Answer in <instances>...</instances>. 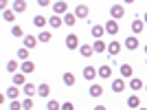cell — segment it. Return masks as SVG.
Listing matches in <instances>:
<instances>
[{
  "label": "cell",
  "mask_w": 147,
  "mask_h": 110,
  "mask_svg": "<svg viewBox=\"0 0 147 110\" xmlns=\"http://www.w3.org/2000/svg\"><path fill=\"white\" fill-rule=\"evenodd\" d=\"M105 53H108V57H110V60H114V57H117V55L121 53V44H119L117 40L108 42V51H105Z\"/></svg>",
  "instance_id": "obj_1"
},
{
  "label": "cell",
  "mask_w": 147,
  "mask_h": 110,
  "mask_svg": "<svg viewBox=\"0 0 147 110\" xmlns=\"http://www.w3.org/2000/svg\"><path fill=\"white\" fill-rule=\"evenodd\" d=\"M81 44H79V35H75V33H68L66 35V49L68 51H75V49H79Z\"/></svg>",
  "instance_id": "obj_2"
},
{
  "label": "cell",
  "mask_w": 147,
  "mask_h": 110,
  "mask_svg": "<svg viewBox=\"0 0 147 110\" xmlns=\"http://www.w3.org/2000/svg\"><path fill=\"white\" fill-rule=\"evenodd\" d=\"M110 16H112V20H121L123 16H125V7L119 5V2H117V5H112L110 7Z\"/></svg>",
  "instance_id": "obj_3"
},
{
  "label": "cell",
  "mask_w": 147,
  "mask_h": 110,
  "mask_svg": "<svg viewBox=\"0 0 147 110\" xmlns=\"http://www.w3.org/2000/svg\"><path fill=\"white\" fill-rule=\"evenodd\" d=\"M53 13H55V16H66V13H68V5L64 2V0L53 2Z\"/></svg>",
  "instance_id": "obj_4"
},
{
  "label": "cell",
  "mask_w": 147,
  "mask_h": 110,
  "mask_svg": "<svg viewBox=\"0 0 147 110\" xmlns=\"http://www.w3.org/2000/svg\"><path fill=\"white\" fill-rule=\"evenodd\" d=\"M75 16H77V20H84V18H88V13H90V9H88V5H84V2H79V5L75 7Z\"/></svg>",
  "instance_id": "obj_5"
},
{
  "label": "cell",
  "mask_w": 147,
  "mask_h": 110,
  "mask_svg": "<svg viewBox=\"0 0 147 110\" xmlns=\"http://www.w3.org/2000/svg\"><path fill=\"white\" fill-rule=\"evenodd\" d=\"M123 46H125L127 51H136L138 46H141V42H138V37L129 35V37H125V42H123Z\"/></svg>",
  "instance_id": "obj_6"
},
{
  "label": "cell",
  "mask_w": 147,
  "mask_h": 110,
  "mask_svg": "<svg viewBox=\"0 0 147 110\" xmlns=\"http://www.w3.org/2000/svg\"><path fill=\"white\" fill-rule=\"evenodd\" d=\"M105 33L112 35V37L119 33V22H117V20H108V22H105Z\"/></svg>",
  "instance_id": "obj_7"
},
{
  "label": "cell",
  "mask_w": 147,
  "mask_h": 110,
  "mask_svg": "<svg viewBox=\"0 0 147 110\" xmlns=\"http://www.w3.org/2000/svg\"><path fill=\"white\" fill-rule=\"evenodd\" d=\"M92 49H94V53H105V51H108V42H105L103 37H101V40H94V42H92Z\"/></svg>",
  "instance_id": "obj_8"
},
{
  "label": "cell",
  "mask_w": 147,
  "mask_h": 110,
  "mask_svg": "<svg viewBox=\"0 0 147 110\" xmlns=\"http://www.w3.org/2000/svg\"><path fill=\"white\" fill-rule=\"evenodd\" d=\"M97 75H99V71L94 66H86V68H84V79L94 81V79H97Z\"/></svg>",
  "instance_id": "obj_9"
},
{
  "label": "cell",
  "mask_w": 147,
  "mask_h": 110,
  "mask_svg": "<svg viewBox=\"0 0 147 110\" xmlns=\"http://www.w3.org/2000/svg\"><path fill=\"white\" fill-rule=\"evenodd\" d=\"M97 71H99V77H101V79H110L112 77V66L110 64H103V66H99Z\"/></svg>",
  "instance_id": "obj_10"
},
{
  "label": "cell",
  "mask_w": 147,
  "mask_h": 110,
  "mask_svg": "<svg viewBox=\"0 0 147 110\" xmlns=\"http://www.w3.org/2000/svg\"><path fill=\"white\" fill-rule=\"evenodd\" d=\"M90 33H92V37H94V40H101V37L105 35V26H101V24H92Z\"/></svg>",
  "instance_id": "obj_11"
},
{
  "label": "cell",
  "mask_w": 147,
  "mask_h": 110,
  "mask_svg": "<svg viewBox=\"0 0 147 110\" xmlns=\"http://www.w3.org/2000/svg\"><path fill=\"white\" fill-rule=\"evenodd\" d=\"M112 90L114 92H123L125 90V79H123V77H114V79H112Z\"/></svg>",
  "instance_id": "obj_12"
},
{
  "label": "cell",
  "mask_w": 147,
  "mask_h": 110,
  "mask_svg": "<svg viewBox=\"0 0 147 110\" xmlns=\"http://www.w3.org/2000/svg\"><path fill=\"white\" fill-rule=\"evenodd\" d=\"M22 92H24V97H33V95H37V86L26 81V84L22 86Z\"/></svg>",
  "instance_id": "obj_13"
},
{
  "label": "cell",
  "mask_w": 147,
  "mask_h": 110,
  "mask_svg": "<svg viewBox=\"0 0 147 110\" xmlns=\"http://www.w3.org/2000/svg\"><path fill=\"white\" fill-rule=\"evenodd\" d=\"M33 71H35V64H33L31 60H26V62H22V64H20V73L29 75V73H33Z\"/></svg>",
  "instance_id": "obj_14"
},
{
  "label": "cell",
  "mask_w": 147,
  "mask_h": 110,
  "mask_svg": "<svg viewBox=\"0 0 147 110\" xmlns=\"http://www.w3.org/2000/svg\"><path fill=\"white\" fill-rule=\"evenodd\" d=\"M119 71H121V77H123V79H132V73H134V68L129 66V64H121V68H119Z\"/></svg>",
  "instance_id": "obj_15"
},
{
  "label": "cell",
  "mask_w": 147,
  "mask_h": 110,
  "mask_svg": "<svg viewBox=\"0 0 147 110\" xmlns=\"http://www.w3.org/2000/svg\"><path fill=\"white\" fill-rule=\"evenodd\" d=\"M5 95H7V97H9V99H18V95H20V86L11 84V86H9V88H7V90H5Z\"/></svg>",
  "instance_id": "obj_16"
},
{
  "label": "cell",
  "mask_w": 147,
  "mask_h": 110,
  "mask_svg": "<svg viewBox=\"0 0 147 110\" xmlns=\"http://www.w3.org/2000/svg\"><path fill=\"white\" fill-rule=\"evenodd\" d=\"M22 42H24V46H26V49H35V46H37V42H40V40H37V37H33V35H24V37H22Z\"/></svg>",
  "instance_id": "obj_17"
},
{
  "label": "cell",
  "mask_w": 147,
  "mask_h": 110,
  "mask_svg": "<svg viewBox=\"0 0 147 110\" xmlns=\"http://www.w3.org/2000/svg\"><path fill=\"white\" fill-rule=\"evenodd\" d=\"M79 53H81V57H92V55H94V49H92V44H81Z\"/></svg>",
  "instance_id": "obj_18"
},
{
  "label": "cell",
  "mask_w": 147,
  "mask_h": 110,
  "mask_svg": "<svg viewBox=\"0 0 147 110\" xmlns=\"http://www.w3.org/2000/svg\"><path fill=\"white\" fill-rule=\"evenodd\" d=\"M16 13H24L26 11V0H13V7H11Z\"/></svg>",
  "instance_id": "obj_19"
},
{
  "label": "cell",
  "mask_w": 147,
  "mask_h": 110,
  "mask_svg": "<svg viewBox=\"0 0 147 110\" xmlns=\"http://www.w3.org/2000/svg\"><path fill=\"white\" fill-rule=\"evenodd\" d=\"M37 95H40L42 99H46V97L51 95V86L46 84V81H44V84H40V86H37Z\"/></svg>",
  "instance_id": "obj_20"
},
{
  "label": "cell",
  "mask_w": 147,
  "mask_h": 110,
  "mask_svg": "<svg viewBox=\"0 0 147 110\" xmlns=\"http://www.w3.org/2000/svg\"><path fill=\"white\" fill-rule=\"evenodd\" d=\"M143 29H145V22H143V20H132V33H134V35L143 33Z\"/></svg>",
  "instance_id": "obj_21"
},
{
  "label": "cell",
  "mask_w": 147,
  "mask_h": 110,
  "mask_svg": "<svg viewBox=\"0 0 147 110\" xmlns=\"http://www.w3.org/2000/svg\"><path fill=\"white\" fill-rule=\"evenodd\" d=\"M2 20L9 22V24H13V22H16V11H13V9H5V11H2Z\"/></svg>",
  "instance_id": "obj_22"
},
{
  "label": "cell",
  "mask_w": 147,
  "mask_h": 110,
  "mask_svg": "<svg viewBox=\"0 0 147 110\" xmlns=\"http://www.w3.org/2000/svg\"><path fill=\"white\" fill-rule=\"evenodd\" d=\"M61 22H64V18H61V16H55V13H53V16L49 18V24L53 26V29H59Z\"/></svg>",
  "instance_id": "obj_23"
},
{
  "label": "cell",
  "mask_w": 147,
  "mask_h": 110,
  "mask_svg": "<svg viewBox=\"0 0 147 110\" xmlns=\"http://www.w3.org/2000/svg\"><path fill=\"white\" fill-rule=\"evenodd\" d=\"M61 81H64V86H75L77 77H75L73 73H64V75H61Z\"/></svg>",
  "instance_id": "obj_24"
},
{
  "label": "cell",
  "mask_w": 147,
  "mask_h": 110,
  "mask_svg": "<svg viewBox=\"0 0 147 110\" xmlns=\"http://www.w3.org/2000/svg\"><path fill=\"white\" fill-rule=\"evenodd\" d=\"M5 68H7V73H18V71H20V64H18V60H9Z\"/></svg>",
  "instance_id": "obj_25"
},
{
  "label": "cell",
  "mask_w": 147,
  "mask_h": 110,
  "mask_svg": "<svg viewBox=\"0 0 147 110\" xmlns=\"http://www.w3.org/2000/svg\"><path fill=\"white\" fill-rule=\"evenodd\" d=\"M88 92H90V97H101V95H103V88L99 84H92L90 88H88Z\"/></svg>",
  "instance_id": "obj_26"
},
{
  "label": "cell",
  "mask_w": 147,
  "mask_h": 110,
  "mask_svg": "<svg viewBox=\"0 0 147 110\" xmlns=\"http://www.w3.org/2000/svg\"><path fill=\"white\" fill-rule=\"evenodd\" d=\"M33 24H35L37 29H44V26L49 24V18H44V16H35V18H33Z\"/></svg>",
  "instance_id": "obj_27"
},
{
  "label": "cell",
  "mask_w": 147,
  "mask_h": 110,
  "mask_svg": "<svg viewBox=\"0 0 147 110\" xmlns=\"http://www.w3.org/2000/svg\"><path fill=\"white\" fill-rule=\"evenodd\" d=\"M13 84L16 86H24L26 84V75L24 73H13Z\"/></svg>",
  "instance_id": "obj_28"
},
{
  "label": "cell",
  "mask_w": 147,
  "mask_h": 110,
  "mask_svg": "<svg viewBox=\"0 0 147 110\" xmlns=\"http://www.w3.org/2000/svg\"><path fill=\"white\" fill-rule=\"evenodd\" d=\"M37 40H40V42L42 44H46V42H51V40H53V35H51V31H40V35H37Z\"/></svg>",
  "instance_id": "obj_29"
},
{
  "label": "cell",
  "mask_w": 147,
  "mask_h": 110,
  "mask_svg": "<svg viewBox=\"0 0 147 110\" xmlns=\"http://www.w3.org/2000/svg\"><path fill=\"white\" fill-rule=\"evenodd\" d=\"M16 57H18L20 62H26V60H29V49H26V46H22V49H18V53H16Z\"/></svg>",
  "instance_id": "obj_30"
},
{
  "label": "cell",
  "mask_w": 147,
  "mask_h": 110,
  "mask_svg": "<svg viewBox=\"0 0 147 110\" xmlns=\"http://www.w3.org/2000/svg\"><path fill=\"white\" fill-rule=\"evenodd\" d=\"M75 22H77V16H75V13H66V16H64V24L66 26H75Z\"/></svg>",
  "instance_id": "obj_31"
},
{
  "label": "cell",
  "mask_w": 147,
  "mask_h": 110,
  "mask_svg": "<svg viewBox=\"0 0 147 110\" xmlns=\"http://www.w3.org/2000/svg\"><path fill=\"white\" fill-rule=\"evenodd\" d=\"M129 88H132V90H141V88H143V79L132 77V79H129Z\"/></svg>",
  "instance_id": "obj_32"
},
{
  "label": "cell",
  "mask_w": 147,
  "mask_h": 110,
  "mask_svg": "<svg viewBox=\"0 0 147 110\" xmlns=\"http://www.w3.org/2000/svg\"><path fill=\"white\" fill-rule=\"evenodd\" d=\"M127 106L129 108H138V106H141V99L136 97V95H129L127 97Z\"/></svg>",
  "instance_id": "obj_33"
},
{
  "label": "cell",
  "mask_w": 147,
  "mask_h": 110,
  "mask_svg": "<svg viewBox=\"0 0 147 110\" xmlns=\"http://www.w3.org/2000/svg\"><path fill=\"white\" fill-rule=\"evenodd\" d=\"M11 35H13V37H24V31H22V26L13 24V26H11Z\"/></svg>",
  "instance_id": "obj_34"
},
{
  "label": "cell",
  "mask_w": 147,
  "mask_h": 110,
  "mask_svg": "<svg viewBox=\"0 0 147 110\" xmlns=\"http://www.w3.org/2000/svg\"><path fill=\"white\" fill-rule=\"evenodd\" d=\"M46 110H61V104H59V101H55V99H49Z\"/></svg>",
  "instance_id": "obj_35"
},
{
  "label": "cell",
  "mask_w": 147,
  "mask_h": 110,
  "mask_svg": "<svg viewBox=\"0 0 147 110\" xmlns=\"http://www.w3.org/2000/svg\"><path fill=\"white\" fill-rule=\"evenodd\" d=\"M33 108V97H24L22 99V110H31Z\"/></svg>",
  "instance_id": "obj_36"
},
{
  "label": "cell",
  "mask_w": 147,
  "mask_h": 110,
  "mask_svg": "<svg viewBox=\"0 0 147 110\" xmlns=\"http://www.w3.org/2000/svg\"><path fill=\"white\" fill-rule=\"evenodd\" d=\"M9 108H11V110H22V101H18V99H11Z\"/></svg>",
  "instance_id": "obj_37"
},
{
  "label": "cell",
  "mask_w": 147,
  "mask_h": 110,
  "mask_svg": "<svg viewBox=\"0 0 147 110\" xmlns=\"http://www.w3.org/2000/svg\"><path fill=\"white\" fill-rule=\"evenodd\" d=\"M61 110H75L73 101H64V104H61Z\"/></svg>",
  "instance_id": "obj_38"
},
{
  "label": "cell",
  "mask_w": 147,
  "mask_h": 110,
  "mask_svg": "<svg viewBox=\"0 0 147 110\" xmlns=\"http://www.w3.org/2000/svg\"><path fill=\"white\" fill-rule=\"evenodd\" d=\"M35 2H37L40 7H49V5H51V0H35Z\"/></svg>",
  "instance_id": "obj_39"
},
{
  "label": "cell",
  "mask_w": 147,
  "mask_h": 110,
  "mask_svg": "<svg viewBox=\"0 0 147 110\" xmlns=\"http://www.w3.org/2000/svg\"><path fill=\"white\" fill-rule=\"evenodd\" d=\"M7 5H9V0H0V9H2V11L7 9Z\"/></svg>",
  "instance_id": "obj_40"
},
{
  "label": "cell",
  "mask_w": 147,
  "mask_h": 110,
  "mask_svg": "<svg viewBox=\"0 0 147 110\" xmlns=\"http://www.w3.org/2000/svg\"><path fill=\"white\" fill-rule=\"evenodd\" d=\"M92 110H108L105 106H97V108H92Z\"/></svg>",
  "instance_id": "obj_41"
},
{
  "label": "cell",
  "mask_w": 147,
  "mask_h": 110,
  "mask_svg": "<svg viewBox=\"0 0 147 110\" xmlns=\"http://www.w3.org/2000/svg\"><path fill=\"white\" fill-rule=\"evenodd\" d=\"M123 2H125V5H132V2H136V0H123Z\"/></svg>",
  "instance_id": "obj_42"
},
{
  "label": "cell",
  "mask_w": 147,
  "mask_h": 110,
  "mask_svg": "<svg viewBox=\"0 0 147 110\" xmlns=\"http://www.w3.org/2000/svg\"><path fill=\"white\" fill-rule=\"evenodd\" d=\"M143 22H145V24H147V11H145V16H143Z\"/></svg>",
  "instance_id": "obj_43"
},
{
  "label": "cell",
  "mask_w": 147,
  "mask_h": 110,
  "mask_svg": "<svg viewBox=\"0 0 147 110\" xmlns=\"http://www.w3.org/2000/svg\"><path fill=\"white\" fill-rule=\"evenodd\" d=\"M143 51H145V55H147V44H145V49H143Z\"/></svg>",
  "instance_id": "obj_44"
},
{
  "label": "cell",
  "mask_w": 147,
  "mask_h": 110,
  "mask_svg": "<svg viewBox=\"0 0 147 110\" xmlns=\"http://www.w3.org/2000/svg\"><path fill=\"white\" fill-rule=\"evenodd\" d=\"M145 66H147V57H145Z\"/></svg>",
  "instance_id": "obj_45"
},
{
  "label": "cell",
  "mask_w": 147,
  "mask_h": 110,
  "mask_svg": "<svg viewBox=\"0 0 147 110\" xmlns=\"http://www.w3.org/2000/svg\"><path fill=\"white\" fill-rule=\"evenodd\" d=\"M138 110H147V108H138Z\"/></svg>",
  "instance_id": "obj_46"
},
{
  "label": "cell",
  "mask_w": 147,
  "mask_h": 110,
  "mask_svg": "<svg viewBox=\"0 0 147 110\" xmlns=\"http://www.w3.org/2000/svg\"><path fill=\"white\" fill-rule=\"evenodd\" d=\"M145 90H147V86H145Z\"/></svg>",
  "instance_id": "obj_47"
},
{
  "label": "cell",
  "mask_w": 147,
  "mask_h": 110,
  "mask_svg": "<svg viewBox=\"0 0 147 110\" xmlns=\"http://www.w3.org/2000/svg\"><path fill=\"white\" fill-rule=\"evenodd\" d=\"M55 2H57V0H55Z\"/></svg>",
  "instance_id": "obj_48"
}]
</instances>
